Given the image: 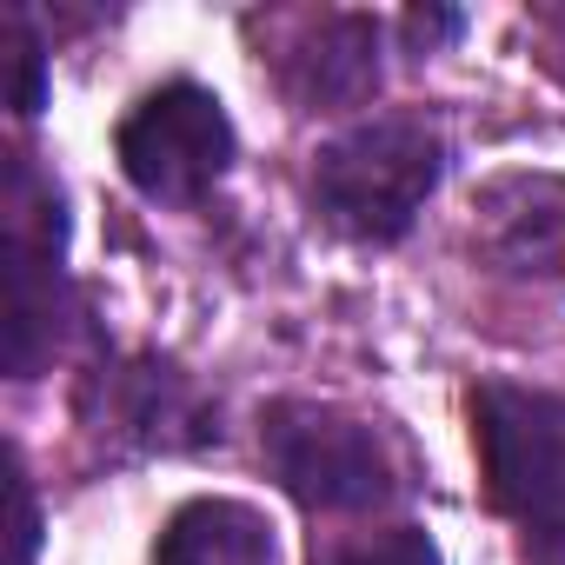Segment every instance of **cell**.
I'll list each match as a JSON object with an SVG mask.
<instances>
[{
	"mask_svg": "<svg viewBox=\"0 0 565 565\" xmlns=\"http://www.w3.org/2000/svg\"><path fill=\"white\" fill-rule=\"evenodd\" d=\"M446 134L426 114H373L313 153V213L353 246H399L446 180Z\"/></svg>",
	"mask_w": 565,
	"mask_h": 565,
	"instance_id": "6da1fadb",
	"label": "cell"
},
{
	"mask_svg": "<svg viewBox=\"0 0 565 565\" xmlns=\"http://www.w3.org/2000/svg\"><path fill=\"white\" fill-rule=\"evenodd\" d=\"M0 259H8V373L14 380H41L67 333L81 327V300L67 279V193L61 180L34 160L14 153L8 160V193H0Z\"/></svg>",
	"mask_w": 565,
	"mask_h": 565,
	"instance_id": "7a4b0ae2",
	"label": "cell"
},
{
	"mask_svg": "<svg viewBox=\"0 0 565 565\" xmlns=\"http://www.w3.org/2000/svg\"><path fill=\"white\" fill-rule=\"evenodd\" d=\"M259 452L294 505H307L313 519H360L380 512L399 492L393 452L380 439V426L320 406V399H273L259 413Z\"/></svg>",
	"mask_w": 565,
	"mask_h": 565,
	"instance_id": "3957f363",
	"label": "cell"
},
{
	"mask_svg": "<svg viewBox=\"0 0 565 565\" xmlns=\"http://www.w3.org/2000/svg\"><path fill=\"white\" fill-rule=\"evenodd\" d=\"M120 173L140 200L153 206H200L239 160L233 114L213 87L200 81H167L140 94L114 134Z\"/></svg>",
	"mask_w": 565,
	"mask_h": 565,
	"instance_id": "277c9868",
	"label": "cell"
},
{
	"mask_svg": "<svg viewBox=\"0 0 565 565\" xmlns=\"http://www.w3.org/2000/svg\"><path fill=\"white\" fill-rule=\"evenodd\" d=\"M81 426L114 459H160V452H200L220 446V406L160 353H100L74 393Z\"/></svg>",
	"mask_w": 565,
	"mask_h": 565,
	"instance_id": "5b68a950",
	"label": "cell"
},
{
	"mask_svg": "<svg viewBox=\"0 0 565 565\" xmlns=\"http://www.w3.org/2000/svg\"><path fill=\"white\" fill-rule=\"evenodd\" d=\"M472 446L492 505L519 532L565 525V393L486 380L472 393Z\"/></svg>",
	"mask_w": 565,
	"mask_h": 565,
	"instance_id": "8992f818",
	"label": "cell"
},
{
	"mask_svg": "<svg viewBox=\"0 0 565 565\" xmlns=\"http://www.w3.org/2000/svg\"><path fill=\"white\" fill-rule=\"evenodd\" d=\"M472 253L519 287H565V173L512 167L472 193Z\"/></svg>",
	"mask_w": 565,
	"mask_h": 565,
	"instance_id": "52a82bcc",
	"label": "cell"
},
{
	"mask_svg": "<svg viewBox=\"0 0 565 565\" xmlns=\"http://www.w3.org/2000/svg\"><path fill=\"white\" fill-rule=\"evenodd\" d=\"M380 47H386L380 14H360V8L300 14L294 41L273 54V74L300 114H340V107H366L380 94V81H386Z\"/></svg>",
	"mask_w": 565,
	"mask_h": 565,
	"instance_id": "ba28073f",
	"label": "cell"
},
{
	"mask_svg": "<svg viewBox=\"0 0 565 565\" xmlns=\"http://www.w3.org/2000/svg\"><path fill=\"white\" fill-rule=\"evenodd\" d=\"M153 565H279V532L246 499H186L153 545Z\"/></svg>",
	"mask_w": 565,
	"mask_h": 565,
	"instance_id": "9c48e42d",
	"label": "cell"
},
{
	"mask_svg": "<svg viewBox=\"0 0 565 565\" xmlns=\"http://www.w3.org/2000/svg\"><path fill=\"white\" fill-rule=\"evenodd\" d=\"M313 565H446L426 525H380V532H333L313 545Z\"/></svg>",
	"mask_w": 565,
	"mask_h": 565,
	"instance_id": "30bf717a",
	"label": "cell"
},
{
	"mask_svg": "<svg viewBox=\"0 0 565 565\" xmlns=\"http://www.w3.org/2000/svg\"><path fill=\"white\" fill-rule=\"evenodd\" d=\"M8 67H14V81H8L14 114L34 120L47 107V41L34 34V14L28 8H8Z\"/></svg>",
	"mask_w": 565,
	"mask_h": 565,
	"instance_id": "8fae6325",
	"label": "cell"
},
{
	"mask_svg": "<svg viewBox=\"0 0 565 565\" xmlns=\"http://www.w3.org/2000/svg\"><path fill=\"white\" fill-rule=\"evenodd\" d=\"M459 34H466V14H459V8H406V14H399V41H406L413 61L452 47Z\"/></svg>",
	"mask_w": 565,
	"mask_h": 565,
	"instance_id": "7c38bea8",
	"label": "cell"
},
{
	"mask_svg": "<svg viewBox=\"0 0 565 565\" xmlns=\"http://www.w3.org/2000/svg\"><path fill=\"white\" fill-rule=\"evenodd\" d=\"M34 552H41V499L28 466L14 459V565H34Z\"/></svg>",
	"mask_w": 565,
	"mask_h": 565,
	"instance_id": "4fadbf2b",
	"label": "cell"
},
{
	"mask_svg": "<svg viewBox=\"0 0 565 565\" xmlns=\"http://www.w3.org/2000/svg\"><path fill=\"white\" fill-rule=\"evenodd\" d=\"M539 47H545V67L565 81V8H545L539 14Z\"/></svg>",
	"mask_w": 565,
	"mask_h": 565,
	"instance_id": "5bb4252c",
	"label": "cell"
},
{
	"mask_svg": "<svg viewBox=\"0 0 565 565\" xmlns=\"http://www.w3.org/2000/svg\"><path fill=\"white\" fill-rule=\"evenodd\" d=\"M525 565H565V525L525 532Z\"/></svg>",
	"mask_w": 565,
	"mask_h": 565,
	"instance_id": "9a60e30c",
	"label": "cell"
}]
</instances>
